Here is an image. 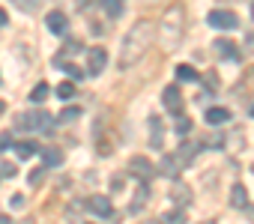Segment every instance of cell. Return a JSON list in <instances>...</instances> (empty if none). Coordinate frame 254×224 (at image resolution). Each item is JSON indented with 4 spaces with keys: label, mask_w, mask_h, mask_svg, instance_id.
<instances>
[{
    "label": "cell",
    "mask_w": 254,
    "mask_h": 224,
    "mask_svg": "<svg viewBox=\"0 0 254 224\" xmlns=\"http://www.w3.org/2000/svg\"><path fill=\"white\" fill-rule=\"evenodd\" d=\"M75 93H78V87H75V81H63V84L57 87V96H60V99H72Z\"/></svg>",
    "instance_id": "cell-26"
},
{
    "label": "cell",
    "mask_w": 254,
    "mask_h": 224,
    "mask_svg": "<svg viewBox=\"0 0 254 224\" xmlns=\"http://www.w3.org/2000/svg\"><path fill=\"white\" fill-rule=\"evenodd\" d=\"M248 114H251V117H254V102H251V108H248Z\"/></svg>",
    "instance_id": "cell-38"
},
{
    "label": "cell",
    "mask_w": 254,
    "mask_h": 224,
    "mask_svg": "<svg viewBox=\"0 0 254 224\" xmlns=\"http://www.w3.org/2000/svg\"><path fill=\"white\" fill-rule=\"evenodd\" d=\"M6 147H12V135H9V132H3V135H0V153H3Z\"/></svg>",
    "instance_id": "cell-31"
},
{
    "label": "cell",
    "mask_w": 254,
    "mask_h": 224,
    "mask_svg": "<svg viewBox=\"0 0 254 224\" xmlns=\"http://www.w3.org/2000/svg\"><path fill=\"white\" fill-rule=\"evenodd\" d=\"M129 173H135V176H141L144 182L156 173V168L150 165V159H144V156H135V159H129Z\"/></svg>",
    "instance_id": "cell-10"
},
{
    "label": "cell",
    "mask_w": 254,
    "mask_h": 224,
    "mask_svg": "<svg viewBox=\"0 0 254 224\" xmlns=\"http://www.w3.org/2000/svg\"><path fill=\"white\" fill-rule=\"evenodd\" d=\"M54 66H57V69H63V72H66V75H69L72 81H78V78H81V69H78V66H72V63H63V60H54Z\"/></svg>",
    "instance_id": "cell-25"
},
{
    "label": "cell",
    "mask_w": 254,
    "mask_h": 224,
    "mask_svg": "<svg viewBox=\"0 0 254 224\" xmlns=\"http://www.w3.org/2000/svg\"><path fill=\"white\" fill-rule=\"evenodd\" d=\"M230 206H233V209H248V191H245L242 182H236V185L230 188Z\"/></svg>",
    "instance_id": "cell-14"
},
{
    "label": "cell",
    "mask_w": 254,
    "mask_h": 224,
    "mask_svg": "<svg viewBox=\"0 0 254 224\" xmlns=\"http://www.w3.org/2000/svg\"><path fill=\"white\" fill-rule=\"evenodd\" d=\"M24 224H33V221H30V218H27V221H24Z\"/></svg>",
    "instance_id": "cell-42"
},
{
    "label": "cell",
    "mask_w": 254,
    "mask_h": 224,
    "mask_svg": "<svg viewBox=\"0 0 254 224\" xmlns=\"http://www.w3.org/2000/svg\"><path fill=\"white\" fill-rule=\"evenodd\" d=\"M105 66H108V51L105 48H93L90 54H87V75H102L105 72Z\"/></svg>",
    "instance_id": "cell-7"
},
{
    "label": "cell",
    "mask_w": 254,
    "mask_h": 224,
    "mask_svg": "<svg viewBox=\"0 0 254 224\" xmlns=\"http://www.w3.org/2000/svg\"><path fill=\"white\" fill-rule=\"evenodd\" d=\"M153 39H156V24H153V21H147V18L135 21V24H132V30L126 33V39H123L120 63H117V66H120V69H132L135 63H141V60L147 57V51H150Z\"/></svg>",
    "instance_id": "cell-1"
},
{
    "label": "cell",
    "mask_w": 254,
    "mask_h": 224,
    "mask_svg": "<svg viewBox=\"0 0 254 224\" xmlns=\"http://www.w3.org/2000/svg\"><path fill=\"white\" fill-rule=\"evenodd\" d=\"M12 206L21 209V206H24V194H12Z\"/></svg>",
    "instance_id": "cell-33"
},
{
    "label": "cell",
    "mask_w": 254,
    "mask_h": 224,
    "mask_svg": "<svg viewBox=\"0 0 254 224\" xmlns=\"http://www.w3.org/2000/svg\"><path fill=\"white\" fill-rule=\"evenodd\" d=\"M3 111H6V102H0V117H3Z\"/></svg>",
    "instance_id": "cell-37"
},
{
    "label": "cell",
    "mask_w": 254,
    "mask_h": 224,
    "mask_svg": "<svg viewBox=\"0 0 254 224\" xmlns=\"http://www.w3.org/2000/svg\"><path fill=\"white\" fill-rule=\"evenodd\" d=\"M171 200H174V206H177V209H186V206H191V200H194L191 188H189L186 182H180V176H177V179H174V185H171Z\"/></svg>",
    "instance_id": "cell-6"
},
{
    "label": "cell",
    "mask_w": 254,
    "mask_h": 224,
    "mask_svg": "<svg viewBox=\"0 0 254 224\" xmlns=\"http://www.w3.org/2000/svg\"><path fill=\"white\" fill-rule=\"evenodd\" d=\"M84 209L93 212V215H99V218H111V197H105V194H93V197L87 200Z\"/></svg>",
    "instance_id": "cell-8"
},
{
    "label": "cell",
    "mask_w": 254,
    "mask_h": 224,
    "mask_svg": "<svg viewBox=\"0 0 254 224\" xmlns=\"http://www.w3.org/2000/svg\"><path fill=\"white\" fill-rule=\"evenodd\" d=\"M48 96H51V84H48V81H39V84L30 90V102H36V105H39V102H45Z\"/></svg>",
    "instance_id": "cell-19"
},
{
    "label": "cell",
    "mask_w": 254,
    "mask_h": 224,
    "mask_svg": "<svg viewBox=\"0 0 254 224\" xmlns=\"http://www.w3.org/2000/svg\"><path fill=\"white\" fill-rule=\"evenodd\" d=\"M162 105H165V111H171V114H183V90L177 84H168L165 93H162Z\"/></svg>",
    "instance_id": "cell-5"
},
{
    "label": "cell",
    "mask_w": 254,
    "mask_h": 224,
    "mask_svg": "<svg viewBox=\"0 0 254 224\" xmlns=\"http://www.w3.org/2000/svg\"><path fill=\"white\" fill-rule=\"evenodd\" d=\"M197 78H200V72H197L194 66H177V81H189V84H191V81H197Z\"/></svg>",
    "instance_id": "cell-22"
},
{
    "label": "cell",
    "mask_w": 254,
    "mask_h": 224,
    "mask_svg": "<svg viewBox=\"0 0 254 224\" xmlns=\"http://www.w3.org/2000/svg\"><path fill=\"white\" fill-rule=\"evenodd\" d=\"M144 224H159V221H144Z\"/></svg>",
    "instance_id": "cell-39"
},
{
    "label": "cell",
    "mask_w": 254,
    "mask_h": 224,
    "mask_svg": "<svg viewBox=\"0 0 254 224\" xmlns=\"http://www.w3.org/2000/svg\"><path fill=\"white\" fill-rule=\"evenodd\" d=\"M191 129H194L191 117H183V114H177V126H174V132H177L180 138H186V135H191Z\"/></svg>",
    "instance_id": "cell-21"
},
{
    "label": "cell",
    "mask_w": 254,
    "mask_h": 224,
    "mask_svg": "<svg viewBox=\"0 0 254 224\" xmlns=\"http://www.w3.org/2000/svg\"><path fill=\"white\" fill-rule=\"evenodd\" d=\"M42 165H45V168H60V165H63V150H57V147L42 150Z\"/></svg>",
    "instance_id": "cell-16"
},
{
    "label": "cell",
    "mask_w": 254,
    "mask_h": 224,
    "mask_svg": "<svg viewBox=\"0 0 254 224\" xmlns=\"http://www.w3.org/2000/svg\"><path fill=\"white\" fill-rule=\"evenodd\" d=\"M251 15H254V3H251Z\"/></svg>",
    "instance_id": "cell-41"
},
{
    "label": "cell",
    "mask_w": 254,
    "mask_h": 224,
    "mask_svg": "<svg viewBox=\"0 0 254 224\" xmlns=\"http://www.w3.org/2000/svg\"><path fill=\"white\" fill-rule=\"evenodd\" d=\"M111 191H114V194L123 191V176H114V179H111Z\"/></svg>",
    "instance_id": "cell-32"
},
{
    "label": "cell",
    "mask_w": 254,
    "mask_h": 224,
    "mask_svg": "<svg viewBox=\"0 0 254 224\" xmlns=\"http://www.w3.org/2000/svg\"><path fill=\"white\" fill-rule=\"evenodd\" d=\"M6 21H9V15H6L3 9H0V27H6Z\"/></svg>",
    "instance_id": "cell-35"
},
{
    "label": "cell",
    "mask_w": 254,
    "mask_h": 224,
    "mask_svg": "<svg viewBox=\"0 0 254 224\" xmlns=\"http://www.w3.org/2000/svg\"><path fill=\"white\" fill-rule=\"evenodd\" d=\"M42 176H45V165H42V168H36V170H30V176H27V179H30V185H39V182H42Z\"/></svg>",
    "instance_id": "cell-30"
},
{
    "label": "cell",
    "mask_w": 254,
    "mask_h": 224,
    "mask_svg": "<svg viewBox=\"0 0 254 224\" xmlns=\"http://www.w3.org/2000/svg\"><path fill=\"white\" fill-rule=\"evenodd\" d=\"M105 12L111 18H120L123 15V0H105Z\"/></svg>",
    "instance_id": "cell-27"
},
{
    "label": "cell",
    "mask_w": 254,
    "mask_h": 224,
    "mask_svg": "<svg viewBox=\"0 0 254 224\" xmlns=\"http://www.w3.org/2000/svg\"><path fill=\"white\" fill-rule=\"evenodd\" d=\"M0 173H3V176H12V173H15V168H12V165H3V168H0Z\"/></svg>",
    "instance_id": "cell-34"
},
{
    "label": "cell",
    "mask_w": 254,
    "mask_h": 224,
    "mask_svg": "<svg viewBox=\"0 0 254 224\" xmlns=\"http://www.w3.org/2000/svg\"><path fill=\"white\" fill-rule=\"evenodd\" d=\"M215 51H218L224 60H230V63H239V48H236L233 42H227V39H215Z\"/></svg>",
    "instance_id": "cell-13"
},
{
    "label": "cell",
    "mask_w": 254,
    "mask_h": 224,
    "mask_svg": "<svg viewBox=\"0 0 254 224\" xmlns=\"http://www.w3.org/2000/svg\"><path fill=\"white\" fill-rule=\"evenodd\" d=\"M0 224H12V218L9 215H0Z\"/></svg>",
    "instance_id": "cell-36"
},
{
    "label": "cell",
    "mask_w": 254,
    "mask_h": 224,
    "mask_svg": "<svg viewBox=\"0 0 254 224\" xmlns=\"http://www.w3.org/2000/svg\"><path fill=\"white\" fill-rule=\"evenodd\" d=\"M159 224H186V209H174V212H165L159 218Z\"/></svg>",
    "instance_id": "cell-23"
},
{
    "label": "cell",
    "mask_w": 254,
    "mask_h": 224,
    "mask_svg": "<svg viewBox=\"0 0 254 224\" xmlns=\"http://www.w3.org/2000/svg\"><path fill=\"white\" fill-rule=\"evenodd\" d=\"M203 120H206L209 126H221V123H227V120H230V111H227V108H206Z\"/></svg>",
    "instance_id": "cell-15"
},
{
    "label": "cell",
    "mask_w": 254,
    "mask_h": 224,
    "mask_svg": "<svg viewBox=\"0 0 254 224\" xmlns=\"http://www.w3.org/2000/svg\"><path fill=\"white\" fill-rule=\"evenodd\" d=\"M15 6H21V9H27V12H33V9H39V3L42 0H12Z\"/></svg>",
    "instance_id": "cell-29"
},
{
    "label": "cell",
    "mask_w": 254,
    "mask_h": 224,
    "mask_svg": "<svg viewBox=\"0 0 254 224\" xmlns=\"http://www.w3.org/2000/svg\"><path fill=\"white\" fill-rule=\"evenodd\" d=\"M197 150H200V144H194V141H183V144H180V150H177L174 156H177V162H180V165H191V162H194V156H197Z\"/></svg>",
    "instance_id": "cell-12"
},
{
    "label": "cell",
    "mask_w": 254,
    "mask_h": 224,
    "mask_svg": "<svg viewBox=\"0 0 254 224\" xmlns=\"http://www.w3.org/2000/svg\"><path fill=\"white\" fill-rule=\"evenodd\" d=\"M147 197H150V188H147V182L138 188V194L132 197V206H129V215H138L141 209H144V203H147Z\"/></svg>",
    "instance_id": "cell-18"
},
{
    "label": "cell",
    "mask_w": 254,
    "mask_h": 224,
    "mask_svg": "<svg viewBox=\"0 0 254 224\" xmlns=\"http://www.w3.org/2000/svg\"><path fill=\"white\" fill-rule=\"evenodd\" d=\"M200 81H203V84H206V90H212V93H215V90H218V75H215V72H206V75H203V78H200Z\"/></svg>",
    "instance_id": "cell-28"
},
{
    "label": "cell",
    "mask_w": 254,
    "mask_h": 224,
    "mask_svg": "<svg viewBox=\"0 0 254 224\" xmlns=\"http://www.w3.org/2000/svg\"><path fill=\"white\" fill-rule=\"evenodd\" d=\"M150 147L153 150H165V126H162V117H150Z\"/></svg>",
    "instance_id": "cell-11"
},
{
    "label": "cell",
    "mask_w": 254,
    "mask_h": 224,
    "mask_svg": "<svg viewBox=\"0 0 254 224\" xmlns=\"http://www.w3.org/2000/svg\"><path fill=\"white\" fill-rule=\"evenodd\" d=\"M206 24L215 27V30H233V27H239V18L233 12H227V9H212L206 15Z\"/></svg>",
    "instance_id": "cell-4"
},
{
    "label": "cell",
    "mask_w": 254,
    "mask_h": 224,
    "mask_svg": "<svg viewBox=\"0 0 254 224\" xmlns=\"http://www.w3.org/2000/svg\"><path fill=\"white\" fill-rule=\"evenodd\" d=\"M36 153H39V147H36L33 141H18V144H15V156H18V159H30V156H36Z\"/></svg>",
    "instance_id": "cell-20"
},
{
    "label": "cell",
    "mask_w": 254,
    "mask_h": 224,
    "mask_svg": "<svg viewBox=\"0 0 254 224\" xmlns=\"http://www.w3.org/2000/svg\"><path fill=\"white\" fill-rule=\"evenodd\" d=\"M45 27H48L51 33H57V36H63V33L69 30V18H66V12H60V9H54V12H48V15H45Z\"/></svg>",
    "instance_id": "cell-9"
},
{
    "label": "cell",
    "mask_w": 254,
    "mask_h": 224,
    "mask_svg": "<svg viewBox=\"0 0 254 224\" xmlns=\"http://www.w3.org/2000/svg\"><path fill=\"white\" fill-rule=\"evenodd\" d=\"M0 81H3V78H0Z\"/></svg>",
    "instance_id": "cell-44"
},
{
    "label": "cell",
    "mask_w": 254,
    "mask_h": 224,
    "mask_svg": "<svg viewBox=\"0 0 254 224\" xmlns=\"http://www.w3.org/2000/svg\"><path fill=\"white\" fill-rule=\"evenodd\" d=\"M78 117H81V108H75V105H69V108L60 111V123H72V120H78Z\"/></svg>",
    "instance_id": "cell-24"
},
{
    "label": "cell",
    "mask_w": 254,
    "mask_h": 224,
    "mask_svg": "<svg viewBox=\"0 0 254 224\" xmlns=\"http://www.w3.org/2000/svg\"><path fill=\"white\" fill-rule=\"evenodd\" d=\"M183 36H186V9L177 3V6H171V9L165 12V18L159 21V42H162V48L171 54V51H177V48L183 45Z\"/></svg>",
    "instance_id": "cell-2"
},
{
    "label": "cell",
    "mask_w": 254,
    "mask_h": 224,
    "mask_svg": "<svg viewBox=\"0 0 254 224\" xmlns=\"http://www.w3.org/2000/svg\"><path fill=\"white\" fill-rule=\"evenodd\" d=\"M180 168H183V165L177 162V156H165V159H162V165H159V170H162L165 176H171V179H177V176H180Z\"/></svg>",
    "instance_id": "cell-17"
},
{
    "label": "cell",
    "mask_w": 254,
    "mask_h": 224,
    "mask_svg": "<svg viewBox=\"0 0 254 224\" xmlns=\"http://www.w3.org/2000/svg\"><path fill=\"white\" fill-rule=\"evenodd\" d=\"M251 173H254V165H251Z\"/></svg>",
    "instance_id": "cell-43"
},
{
    "label": "cell",
    "mask_w": 254,
    "mask_h": 224,
    "mask_svg": "<svg viewBox=\"0 0 254 224\" xmlns=\"http://www.w3.org/2000/svg\"><path fill=\"white\" fill-rule=\"evenodd\" d=\"M15 126H18L21 132H33V129L48 132V129H51V117L45 114V111H24V114L15 117Z\"/></svg>",
    "instance_id": "cell-3"
},
{
    "label": "cell",
    "mask_w": 254,
    "mask_h": 224,
    "mask_svg": "<svg viewBox=\"0 0 254 224\" xmlns=\"http://www.w3.org/2000/svg\"><path fill=\"white\" fill-rule=\"evenodd\" d=\"M200 224H212V221H200Z\"/></svg>",
    "instance_id": "cell-40"
}]
</instances>
